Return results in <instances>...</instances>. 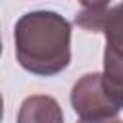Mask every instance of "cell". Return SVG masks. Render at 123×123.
Returning a JSON list of instances; mask_svg holds the SVG:
<instances>
[{"label": "cell", "instance_id": "7a4b0ae2", "mask_svg": "<svg viewBox=\"0 0 123 123\" xmlns=\"http://www.w3.org/2000/svg\"><path fill=\"white\" fill-rule=\"evenodd\" d=\"M71 104L81 119H104L113 117L119 111L106 94L100 73H88L75 83L71 90Z\"/></svg>", "mask_w": 123, "mask_h": 123}, {"label": "cell", "instance_id": "8992f818", "mask_svg": "<svg viewBox=\"0 0 123 123\" xmlns=\"http://www.w3.org/2000/svg\"><path fill=\"white\" fill-rule=\"evenodd\" d=\"M79 2L85 6V10H102L110 4V0H79Z\"/></svg>", "mask_w": 123, "mask_h": 123}, {"label": "cell", "instance_id": "9c48e42d", "mask_svg": "<svg viewBox=\"0 0 123 123\" xmlns=\"http://www.w3.org/2000/svg\"><path fill=\"white\" fill-rule=\"evenodd\" d=\"M0 52H2V44H0Z\"/></svg>", "mask_w": 123, "mask_h": 123}, {"label": "cell", "instance_id": "5b68a950", "mask_svg": "<svg viewBox=\"0 0 123 123\" xmlns=\"http://www.w3.org/2000/svg\"><path fill=\"white\" fill-rule=\"evenodd\" d=\"M100 31L106 35V50L104 52L123 58V4L104 12Z\"/></svg>", "mask_w": 123, "mask_h": 123}, {"label": "cell", "instance_id": "ba28073f", "mask_svg": "<svg viewBox=\"0 0 123 123\" xmlns=\"http://www.w3.org/2000/svg\"><path fill=\"white\" fill-rule=\"evenodd\" d=\"M2 115H4V100H2V94H0V121H2Z\"/></svg>", "mask_w": 123, "mask_h": 123}, {"label": "cell", "instance_id": "52a82bcc", "mask_svg": "<svg viewBox=\"0 0 123 123\" xmlns=\"http://www.w3.org/2000/svg\"><path fill=\"white\" fill-rule=\"evenodd\" d=\"M79 123H123V121L113 115V117H104V119H81Z\"/></svg>", "mask_w": 123, "mask_h": 123}, {"label": "cell", "instance_id": "277c9868", "mask_svg": "<svg viewBox=\"0 0 123 123\" xmlns=\"http://www.w3.org/2000/svg\"><path fill=\"white\" fill-rule=\"evenodd\" d=\"M102 75V86L110 100L121 110L123 108V58L104 52V73Z\"/></svg>", "mask_w": 123, "mask_h": 123}, {"label": "cell", "instance_id": "6da1fadb", "mask_svg": "<svg viewBox=\"0 0 123 123\" xmlns=\"http://www.w3.org/2000/svg\"><path fill=\"white\" fill-rule=\"evenodd\" d=\"M17 62L29 73L52 77L71 62V23L56 12H29L15 23Z\"/></svg>", "mask_w": 123, "mask_h": 123}, {"label": "cell", "instance_id": "3957f363", "mask_svg": "<svg viewBox=\"0 0 123 123\" xmlns=\"http://www.w3.org/2000/svg\"><path fill=\"white\" fill-rule=\"evenodd\" d=\"M17 123H63V113L52 96L35 94L23 100Z\"/></svg>", "mask_w": 123, "mask_h": 123}]
</instances>
